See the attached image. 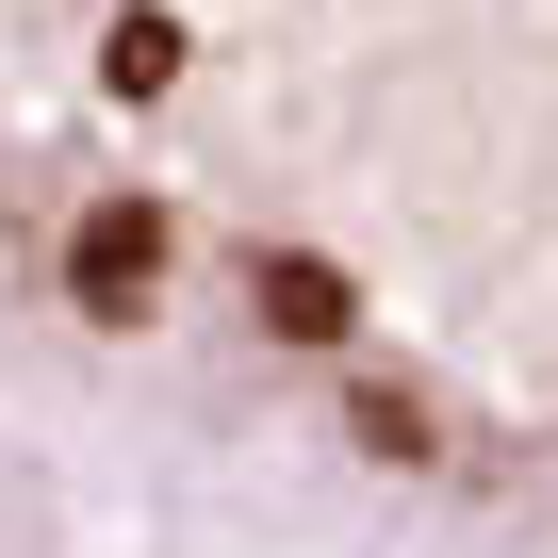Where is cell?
<instances>
[{
	"label": "cell",
	"instance_id": "obj_1",
	"mask_svg": "<svg viewBox=\"0 0 558 558\" xmlns=\"http://www.w3.org/2000/svg\"><path fill=\"white\" fill-rule=\"evenodd\" d=\"M0 395L148 558H558V0H0Z\"/></svg>",
	"mask_w": 558,
	"mask_h": 558
}]
</instances>
